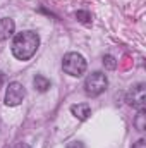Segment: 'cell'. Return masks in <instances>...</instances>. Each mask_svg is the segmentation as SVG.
<instances>
[{
  "label": "cell",
  "mask_w": 146,
  "mask_h": 148,
  "mask_svg": "<svg viewBox=\"0 0 146 148\" xmlns=\"http://www.w3.org/2000/svg\"><path fill=\"white\" fill-rule=\"evenodd\" d=\"M67 148H84V145H83L81 141H71V143L67 145Z\"/></svg>",
  "instance_id": "7c38bea8"
},
{
  "label": "cell",
  "mask_w": 146,
  "mask_h": 148,
  "mask_svg": "<svg viewBox=\"0 0 146 148\" xmlns=\"http://www.w3.org/2000/svg\"><path fill=\"white\" fill-rule=\"evenodd\" d=\"M103 64H105V67H108V69H115V67H117V60H115L113 55H105V57H103Z\"/></svg>",
  "instance_id": "8fae6325"
},
{
  "label": "cell",
  "mask_w": 146,
  "mask_h": 148,
  "mask_svg": "<svg viewBox=\"0 0 146 148\" xmlns=\"http://www.w3.org/2000/svg\"><path fill=\"white\" fill-rule=\"evenodd\" d=\"M17 148H31V147H29V145H19Z\"/></svg>",
  "instance_id": "9a60e30c"
},
{
  "label": "cell",
  "mask_w": 146,
  "mask_h": 148,
  "mask_svg": "<svg viewBox=\"0 0 146 148\" xmlns=\"http://www.w3.org/2000/svg\"><path fill=\"white\" fill-rule=\"evenodd\" d=\"M14 29H16V24L10 17H0V41L12 36Z\"/></svg>",
  "instance_id": "8992f818"
},
{
  "label": "cell",
  "mask_w": 146,
  "mask_h": 148,
  "mask_svg": "<svg viewBox=\"0 0 146 148\" xmlns=\"http://www.w3.org/2000/svg\"><path fill=\"white\" fill-rule=\"evenodd\" d=\"M86 67H88V62L86 59L77 53V52H69L64 55V60H62V69L64 73L72 76V77H79L86 73Z\"/></svg>",
  "instance_id": "7a4b0ae2"
},
{
  "label": "cell",
  "mask_w": 146,
  "mask_h": 148,
  "mask_svg": "<svg viewBox=\"0 0 146 148\" xmlns=\"http://www.w3.org/2000/svg\"><path fill=\"white\" fill-rule=\"evenodd\" d=\"M76 17H77V21L83 23V24H91V14L86 12V10H77V12H76Z\"/></svg>",
  "instance_id": "9c48e42d"
},
{
  "label": "cell",
  "mask_w": 146,
  "mask_h": 148,
  "mask_svg": "<svg viewBox=\"0 0 146 148\" xmlns=\"http://www.w3.org/2000/svg\"><path fill=\"white\" fill-rule=\"evenodd\" d=\"M126 100H127V103H129V105H132L134 109L143 110V109H145V103H146L145 84H143V83H139V84L132 86V88L129 90V93H127Z\"/></svg>",
  "instance_id": "5b68a950"
},
{
  "label": "cell",
  "mask_w": 146,
  "mask_h": 148,
  "mask_svg": "<svg viewBox=\"0 0 146 148\" xmlns=\"http://www.w3.org/2000/svg\"><path fill=\"white\" fill-rule=\"evenodd\" d=\"M3 77H5V76H3V73H0V86H2V83H3Z\"/></svg>",
  "instance_id": "5bb4252c"
},
{
  "label": "cell",
  "mask_w": 146,
  "mask_h": 148,
  "mask_svg": "<svg viewBox=\"0 0 146 148\" xmlns=\"http://www.w3.org/2000/svg\"><path fill=\"white\" fill-rule=\"evenodd\" d=\"M71 112H72L74 117H77L79 121H86L91 115V107L88 103H79V105H72Z\"/></svg>",
  "instance_id": "52a82bcc"
},
{
  "label": "cell",
  "mask_w": 146,
  "mask_h": 148,
  "mask_svg": "<svg viewBox=\"0 0 146 148\" xmlns=\"http://www.w3.org/2000/svg\"><path fill=\"white\" fill-rule=\"evenodd\" d=\"M40 47V36L35 31H21L12 40V55L19 60H29Z\"/></svg>",
  "instance_id": "6da1fadb"
},
{
  "label": "cell",
  "mask_w": 146,
  "mask_h": 148,
  "mask_svg": "<svg viewBox=\"0 0 146 148\" xmlns=\"http://www.w3.org/2000/svg\"><path fill=\"white\" fill-rule=\"evenodd\" d=\"M132 148H146V141L145 140H138V141L132 145Z\"/></svg>",
  "instance_id": "4fadbf2b"
},
{
  "label": "cell",
  "mask_w": 146,
  "mask_h": 148,
  "mask_svg": "<svg viewBox=\"0 0 146 148\" xmlns=\"http://www.w3.org/2000/svg\"><path fill=\"white\" fill-rule=\"evenodd\" d=\"M145 117H146V114H145V109L143 110H139V114H138V117L134 119V126L139 129V131H145Z\"/></svg>",
  "instance_id": "30bf717a"
},
{
  "label": "cell",
  "mask_w": 146,
  "mask_h": 148,
  "mask_svg": "<svg viewBox=\"0 0 146 148\" xmlns=\"http://www.w3.org/2000/svg\"><path fill=\"white\" fill-rule=\"evenodd\" d=\"M26 97V90L21 83L14 81V83H9L7 86V91H5V105L9 107H17Z\"/></svg>",
  "instance_id": "277c9868"
},
{
  "label": "cell",
  "mask_w": 146,
  "mask_h": 148,
  "mask_svg": "<svg viewBox=\"0 0 146 148\" xmlns=\"http://www.w3.org/2000/svg\"><path fill=\"white\" fill-rule=\"evenodd\" d=\"M33 84H35V88H36L38 91H46L50 86H52V83H50V79L48 77H45L43 74H36L35 77H33Z\"/></svg>",
  "instance_id": "ba28073f"
},
{
  "label": "cell",
  "mask_w": 146,
  "mask_h": 148,
  "mask_svg": "<svg viewBox=\"0 0 146 148\" xmlns=\"http://www.w3.org/2000/svg\"><path fill=\"white\" fill-rule=\"evenodd\" d=\"M107 86H108L107 76L103 73H100V71H96V73L89 74L86 77V81H84V93L88 97H98V95H102L107 90Z\"/></svg>",
  "instance_id": "3957f363"
}]
</instances>
